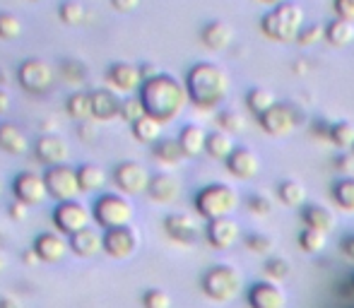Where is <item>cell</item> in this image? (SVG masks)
Returning <instances> with one entry per match:
<instances>
[{
    "instance_id": "1",
    "label": "cell",
    "mask_w": 354,
    "mask_h": 308,
    "mask_svg": "<svg viewBox=\"0 0 354 308\" xmlns=\"http://www.w3.org/2000/svg\"><path fill=\"white\" fill-rule=\"evenodd\" d=\"M140 99L147 116L157 118L162 123H171L176 116H181L186 104L191 102L186 84L178 82L176 77L167 75V73L147 79L140 87Z\"/></svg>"
},
{
    "instance_id": "2",
    "label": "cell",
    "mask_w": 354,
    "mask_h": 308,
    "mask_svg": "<svg viewBox=\"0 0 354 308\" xmlns=\"http://www.w3.org/2000/svg\"><path fill=\"white\" fill-rule=\"evenodd\" d=\"M186 89L196 106L214 108L229 94V75L217 63H198L188 70Z\"/></svg>"
},
{
    "instance_id": "3",
    "label": "cell",
    "mask_w": 354,
    "mask_h": 308,
    "mask_svg": "<svg viewBox=\"0 0 354 308\" xmlns=\"http://www.w3.org/2000/svg\"><path fill=\"white\" fill-rule=\"evenodd\" d=\"M261 24L266 37L275 39V41H294L304 29V8L294 0H287V3L275 5L270 12H266Z\"/></svg>"
},
{
    "instance_id": "4",
    "label": "cell",
    "mask_w": 354,
    "mask_h": 308,
    "mask_svg": "<svg viewBox=\"0 0 354 308\" xmlns=\"http://www.w3.org/2000/svg\"><path fill=\"white\" fill-rule=\"evenodd\" d=\"M239 207V193L227 183H212L205 186L196 195V210L205 220H222L229 217Z\"/></svg>"
},
{
    "instance_id": "5",
    "label": "cell",
    "mask_w": 354,
    "mask_h": 308,
    "mask_svg": "<svg viewBox=\"0 0 354 308\" xmlns=\"http://www.w3.org/2000/svg\"><path fill=\"white\" fill-rule=\"evenodd\" d=\"M133 217H136L133 202L123 195H116V193L99 195L97 202H94V220H97L99 227H104L106 231L126 229V227H131Z\"/></svg>"
},
{
    "instance_id": "6",
    "label": "cell",
    "mask_w": 354,
    "mask_h": 308,
    "mask_svg": "<svg viewBox=\"0 0 354 308\" xmlns=\"http://www.w3.org/2000/svg\"><path fill=\"white\" fill-rule=\"evenodd\" d=\"M17 82L22 84L24 92L34 94V97H44L56 84V70L44 58H27L17 68Z\"/></svg>"
},
{
    "instance_id": "7",
    "label": "cell",
    "mask_w": 354,
    "mask_h": 308,
    "mask_svg": "<svg viewBox=\"0 0 354 308\" xmlns=\"http://www.w3.org/2000/svg\"><path fill=\"white\" fill-rule=\"evenodd\" d=\"M203 291L212 301H232L241 291V275L232 265H214L203 277Z\"/></svg>"
},
{
    "instance_id": "8",
    "label": "cell",
    "mask_w": 354,
    "mask_h": 308,
    "mask_svg": "<svg viewBox=\"0 0 354 308\" xmlns=\"http://www.w3.org/2000/svg\"><path fill=\"white\" fill-rule=\"evenodd\" d=\"M44 178H46L48 195L56 198L58 202H71V200H77V198L82 195V188H80V178H77V169L68 166V164L46 169Z\"/></svg>"
},
{
    "instance_id": "9",
    "label": "cell",
    "mask_w": 354,
    "mask_h": 308,
    "mask_svg": "<svg viewBox=\"0 0 354 308\" xmlns=\"http://www.w3.org/2000/svg\"><path fill=\"white\" fill-rule=\"evenodd\" d=\"M89 222H92V212L80 200L58 202V207L53 210V224L63 236H75V233L89 229Z\"/></svg>"
},
{
    "instance_id": "10",
    "label": "cell",
    "mask_w": 354,
    "mask_h": 308,
    "mask_svg": "<svg viewBox=\"0 0 354 308\" xmlns=\"http://www.w3.org/2000/svg\"><path fill=\"white\" fill-rule=\"evenodd\" d=\"M12 193H15V200H22L24 205H41L48 195V188H46V178L41 173H34V171H22L15 176L12 181Z\"/></svg>"
},
{
    "instance_id": "11",
    "label": "cell",
    "mask_w": 354,
    "mask_h": 308,
    "mask_svg": "<svg viewBox=\"0 0 354 308\" xmlns=\"http://www.w3.org/2000/svg\"><path fill=\"white\" fill-rule=\"evenodd\" d=\"M113 181L128 195H138V193H147L149 188V171L142 166L140 162H121L113 169Z\"/></svg>"
},
{
    "instance_id": "12",
    "label": "cell",
    "mask_w": 354,
    "mask_h": 308,
    "mask_svg": "<svg viewBox=\"0 0 354 308\" xmlns=\"http://www.w3.org/2000/svg\"><path fill=\"white\" fill-rule=\"evenodd\" d=\"M34 154H37V159L44 166L51 169V166H61V164L68 162L71 147H68L66 137L56 135V133H44V135L34 142Z\"/></svg>"
},
{
    "instance_id": "13",
    "label": "cell",
    "mask_w": 354,
    "mask_h": 308,
    "mask_svg": "<svg viewBox=\"0 0 354 308\" xmlns=\"http://www.w3.org/2000/svg\"><path fill=\"white\" fill-rule=\"evenodd\" d=\"M261 126L268 135L272 137H284L297 128V111H294L292 104H280L277 102L275 106L270 108L268 113L261 116Z\"/></svg>"
},
{
    "instance_id": "14",
    "label": "cell",
    "mask_w": 354,
    "mask_h": 308,
    "mask_svg": "<svg viewBox=\"0 0 354 308\" xmlns=\"http://www.w3.org/2000/svg\"><path fill=\"white\" fill-rule=\"evenodd\" d=\"M138 251V236L131 227L126 229H111L104 233V253H109L116 260H126Z\"/></svg>"
},
{
    "instance_id": "15",
    "label": "cell",
    "mask_w": 354,
    "mask_h": 308,
    "mask_svg": "<svg viewBox=\"0 0 354 308\" xmlns=\"http://www.w3.org/2000/svg\"><path fill=\"white\" fill-rule=\"evenodd\" d=\"M34 251L39 253L44 262H61L71 251V241L61 231H46L39 233L34 241Z\"/></svg>"
},
{
    "instance_id": "16",
    "label": "cell",
    "mask_w": 354,
    "mask_h": 308,
    "mask_svg": "<svg viewBox=\"0 0 354 308\" xmlns=\"http://www.w3.org/2000/svg\"><path fill=\"white\" fill-rule=\"evenodd\" d=\"M248 306L251 308H284L287 294L275 282H258L248 289Z\"/></svg>"
},
{
    "instance_id": "17",
    "label": "cell",
    "mask_w": 354,
    "mask_h": 308,
    "mask_svg": "<svg viewBox=\"0 0 354 308\" xmlns=\"http://www.w3.org/2000/svg\"><path fill=\"white\" fill-rule=\"evenodd\" d=\"M92 97V118L99 123L113 121V118H121V102L123 99L116 97V92L111 89H94L89 92Z\"/></svg>"
},
{
    "instance_id": "18",
    "label": "cell",
    "mask_w": 354,
    "mask_h": 308,
    "mask_svg": "<svg viewBox=\"0 0 354 308\" xmlns=\"http://www.w3.org/2000/svg\"><path fill=\"white\" fill-rule=\"evenodd\" d=\"M106 75H109V82H111L118 92H136V89H140L145 84V79L140 75V66H136V63H126V61L113 63Z\"/></svg>"
},
{
    "instance_id": "19",
    "label": "cell",
    "mask_w": 354,
    "mask_h": 308,
    "mask_svg": "<svg viewBox=\"0 0 354 308\" xmlns=\"http://www.w3.org/2000/svg\"><path fill=\"white\" fill-rule=\"evenodd\" d=\"M29 147H32V142H29V135L22 126L10 121L0 123V150L12 154V157H22L29 152Z\"/></svg>"
},
{
    "instance_id": "20",
    "label": "cell",
    "mask_w": 354,
    "mask_h": 308,
    "mask_svg": "<svg viewBox=\"0 0 354 308\" xmlns=\"http://www.w3.org/2000/svg\"><path fill=\"white\" fill-rule=\"evenodd\" d=\"M227 169L232 171V176L248 181V178H253L261 171V159H258V154L253 150H248V147H236L232 152V157L227 159Z\"/></svg>"
},
{
    "instance_id": "21",
    "label": "cell",
    "mask_w": 354,
    "mask_h": 308,
    "mask_svg": "<svg viewBox=\"0 0 354 308\" xmlns=\"http://www.w3.org/2000/svg\"><path fill=\"white\" fill-rule=\"evenodd\" d=\"M164 229L169 236L178 243H196L198 241V224L191 215H183V212H174L164 220Z\"/></svg>"
},
{
    "instance_id": "22",
    "label": "cell",
    "mask_w": 354,
    "mask_h": 308,
    "mask_svg": "<svg viewBox=\"0 0 354 308\" xmlns=\"http://www.w3.org/2000/svg\"><path fill=\"white\" fill-rule=\"evenodd\" d=\"M178 193H181V183H178V178L171 176V173H157V176H152L149 188H147V195L152 198L154 202H159V205L174 202L178 198Z\"/></svg>"
},
{
    "instance_id": "23",
    "label": "cell",
    "mask_w": 354,
    "mask_h": 308,
    "mask_svg": "<svg viewBox=\"0 0 354 308\" xmlns=\"http://www.w3.org/2000/svg\"><path fill=\"white\" fill-rule=\"evenodd\" d=\"M239 224L232 220V217H222V220H212L207 224V241L212 243L214 248H232L234 243L239 241Z\"/></svg>"
},
{
    "instance_id": "24",
    "label": "cell",
    "mask_w": 354,
    "mask_h": 308,
    "mask_svg": "<svg viewBox=\"0 0 354 308\" xmlns=\"http://www.w3.org/2000/svg\"><path fill=\"white\" fill-rule=\"evenodd\" d=\"M201 39L207 48H212V51H222V48H227L229 44H232L234 29L229 27L227 22H222V19H212V22H207L205 27H203Z\"/></svg>"
},
{
    "instance_id": "25",
    "label": "cell",
    "mask_w": 354,
    "mask_h": 308,
    "mask_svg": "<svg viewBox=\"0 0 354 308\" xmlns=\"http://www.w3.org/2000/svg\"><path fill=\"white\" fill-rule=\"evenodd\" d=\"M71 251L80 258H94L104 251V236L99 231H92V227L71 236Z\"/></svg>"
},
{
    "instance_id": "26",
    "label": "cell",
    "mask_w": 354,
    "mask_h": 308,
    "mask_svg": "<svg viewBox=\"0 0 354 308\" xmlns=\"http://www.w3.org/2000/svg\"><path fill=\"white\" fill-rule=\"evenodd\" d=\"M178 142H181L186 157H198L201 152H205L207 145V133L203 126L198 123H188V126L181 128V135H178Z\"/></svg>"
},
{
    "instance_id": "27",
    "label": "cell",
    "mask_w": 354,
    "mask_h": 308,
    "mask_svg": "<svg viewBox=\"0 0 354 308\" xmlns=\"http://www.w3.org/2000/svg\"><path fill=\"white\" fill-rule=\"evenodd\" d=\"M77 178H80L82 193H99L106 186L109 173H106V169L99 166V164H82V166L77 169Z\"/></svg>"
},
{
    "instance_id": "28",
    "label": "cell",
    "mask_w": 354,
    "mask_h": 308,
    "mask_svg": "<svg viewBox=\"0 0 354 308\" xmlns=\"http://www.w3.org/2000/svg\"><path fill=\"white\" fill-rule=\"evenodd\" d=\"M301 217H304V222H306V227H311V229L326 231V233L330 229H335V215H333L326 205H318V202L304 205Z\"/></svg>"
},
{
    "instance_id": "29",
    "label": "cell",
    "mask_w": 354,
    "mask_h": 308,
    "mask_svg": "<svg viewBox=\"0 0 354 308\" xmlns=\"http://www.w3.org/2000/svg\"><path fill=\"white\" fill-rule=\"evenodd\" d=\"M162 131H164V123L152 116H142L138 123H133V135L140 142H145V145H157L162 140Z\"/></svg>"
},
{
    "instance_id": "30",
    "label": "cell",
    "mask_w": 354,
    "mask_h": 308,
    "mask_svg": "<svg viewBox=\"0 0 354 308\" xmlns=\"http://www.w3.org/2000/svg\"><path fill=\"white\" fill-rule=\"evenodd\" d=\"M326 39L333 46H347L354 41V22L350 19L335 17L333 22L326 24Z\"/></svg>"
},
{
    "instance_id": "31",
    "label": "cell",
    "mask_w": 354,
    "mask_h": 308,
    "mask_svg": "<svg viewBox=\"0 0 354 308\" xmlns=\"http://www.w3.org/2000/svg\"><path fill=\"white\" fill-rule=\"evenodd\" d=\"M154 157H157V162L169 164V166H176V164L183 162L186 152H183V147H181V142H178V140L162 137V140L154 145Z\"/></svg>"
},
{
    "instance_id": "32",
    "label": "cell",
    "mask_w": 354,
    "mask_h": 308,
    "mask_svg": "<svg viewBox=\"0 0 354 308\" xmlns=\"http://www.w3.org/2000/svg\"><path fill=\"white\" fill-rule=\"evenodd\" d=\"M234 150H236V147H234V140H232V135H229V133H224V131L207 133L205 152L210 154L212 159H229Z\"/></svg>"
},
{
    "instance_id": "33",
    "label": "cell",
    "mask_w": 354,
    "mask_h": 308,
    "mask_svg": "<svg viewBox=\"0 0 354 308\" xmlns=\"http://www.w3.org/2000/svg\"><path fill=\"white\" fill-rule=\"evenodd\" d=\"M66 111H68V116H73L77 123L87 121V118H92V97H89L87 92L71 94L66 102Z\"/></svg>"
},
{
    "instance_id": "34",
    "label": "cell",
    "mask_w": 354,
    "mask_h": 308,
    "mask_svg": "<svg viewBox=\"0 0 354 308\" xmlns=\"http://www.w3.org/2000/svg\"><path fill=\"white\" fill-rule=\"evenodd\" d=\"M277 195H280V200L287 207H301L304 202H306V188H304V183L289 178V181L280 183V188H277Z\"/></svg>"
},
{
    "instance_id": "35",
    "label": "cell",
    "mask_w": 354,
    "mask_h": 308,
    "mask_svg": "<svg viewBox=\"0 0 354 308\" xmlns=\"http://www.w3.org/2000/svg\"><path fill=\"white\" fill-rule=\"evenodd\" d=\"M246 104H248V108L256 113V116H263V113L270 111L277 102H275V94H272L270 89L253 87L251 92H248V97H246Z\"/></svg>"
},
{
    "instance_id": "36",
    "label": "cell",
    "mask_w": 354,
    "mask_h": 308,
    "mask_svg": "<svg viewBox=\"0 0 354 308\" xmlns=\"http://www.w3.org/2000/svg\"><path fill=\"white\" fill-rule=\"evenodd\" d=\"M333 198L345 212L354 215V176H345L333 186Z\"/></svg>"
},
{
    "instance_id": "37",
    "label": "cell",
    "mask_w": 354,
    "mask_h": 308,
    "mask_svg": "<svg viewBox=\"0 0 354 308\" xmlns=\"http://www.w3.org/2000/svg\"><path fill=\"white\" fill-rule=\"evenodd\" d=\"M58 17L66 24H80L87 17V8L82 5V0H63L58 8Z\"/></svg>"
},
{
    "instance_id": "38",
    "label": "cell",
    "mask_w": 354,
    "mask_h": 308,
    "mask_svg": "<svg viewBox=\"0 0 354 308\" xmlns=\"http://www.w3.org/2000/svg\"><path fill=\"white\" fill-rule=\"evenodd\" d=\"M326 243H328V233L311 229V227H306V229L301 231V236H299V246L306 253H321L323 248H326Z\"/></svg>"
},
{
    "instance_id": "39",
    "label": "cell",
    "mask_w": 354,
    "mask_h": 308,
    "mask_svg": "<svg viewBox=\"0 0 354 308\" xmlns=\"http://www.w3.org/2000/svg\"><path fill=\"white\" fill-rule=\"evenodd\" d=\"M22 34V19L15 12H8V10H0V39L5 41H12Z\"/></svg>"
},
{
    "instance_id": "40",
    "label": "cell",
    "mask_w": 354,
    "mask_h": 308,
    "mask_svg": "<svg viewBox=\"0 0 354 308\" xmlns=\"http://www.w3.org/2000/svg\"><path fill=\"white\" fill-rule=\"evenodd\" d=\"M330 142H335L340 150H347V147L354 145V123L350 121H340L333 126L330 131Z\"/></svg>"
},
{
    "instance_id": "41",
    "label": "cell",
    "mask_w": 354,
    "mask_h": 308,
    "mask_svg": "<svg viewBox=\"0 0 354 308\" xmlns=\"http://www.w3.org/2000/svg\"><path fill=\"white\" fill-rule=\"evenodd\" d=\"M142 116H147V111H145V104L140 97H126L121 102V118L123 121H128L133 126V123H138Z\"/></svg>"
},
{
    "instance_id": "42",
    "label": "cell",
    "mask_w": 354,
    "mask_h": 308,
    "mask_svg": "<svg viewBox=\"0 0 354 308\" xmlns=\"http://www.w3.org/2000/svg\"><path fill=\"white\" fill-rule=\"evenodd\" d=\"M219 131L229 133V135H236V133H241L243 128H246V121H243V116L239 111H232V108H227V111L219 113Z\"/></svg>"
},
{
    "instance_id": "43",
    "label": "cell",
    "mask_w": 354,
    "mask_h": 308,
    "mask_svg": "<svg viewBox=\"0 0 354 308\" xmlns=\"http://www.w3.org/2000/svg\"><path fill=\"white\" fill-rule=\"evenodd\" d=\"M289 270H292V267H289V262L284 260V258H270V260L266 262V277L275 282V285L282 280H287Z\"/></svg>"
},
{
    "instance_id": "44",
    "label": "cell",
    "mask_w": 354,
    "mask_h": 308,
    "mask_svg": "<svg viewBox=\"0 0 354 308\" xmlns=\"http://www.w3.org/2000/svg\"><path fill=\"white\" fill-rule=\"evenodd\" d=\"M58 73H61V77H66L68 82H84V75H87L84 66L80 61H75V58H66V61L61 63V68H58Z\"/></svg>"
},
{
    "instance_id": "45",
    "label": "cell",
    "mask_w": 354,
    "mask_h": 308,
    "mask_svg": "<svg viewBox=\"0 0 354 308\" xmlns=\"http://www.w3.org/2000/svg\"><path fill=\"white\" fill-rule=\"evenodd\" d=\"M323 37H326V27L318 24V22H313V24H304V29L299 32L297 41L301 44V46H313V44H318Z\"/></svg>"
},
{
    "instance_id": "46",
    "label": "cell",
    "mask_w": 354,
    "mask_h": 308,
    "mask_svg": "<svg viewBox=\"0 0 354 308\" xmlns=\"http://www.w3.org/2000/svg\"><path fill=\"white\" fill-rule=\"evenodd\" d=\"M246 246L251 253H256V256H268V253H272V248H275V241H272L270 236H263V233H251V236L246 238Z\"/></svg>"
},
{
    "instance_id": "47",
    "label": "cell",
    "mask_w": 354,
    "mask_h": 308,
    "mask_svg": "<svg viewBox=\"0 0 354 308\" xmlns=\"http://www.w3.org/2000/svg\"><path fill=\"white\" fill-rule=\"evenodd\" d=\"M142 308H171V296L162 289H149L142 294Z\"/></svg>"
},
{
    "instance_id": "48",
    "label": "cell",
    "mask_w": 354,
    "mask_h": 308,
    "mask_svg": "<svg viewBox=\"0 0 354 308\" xmlns=\"http://www.w3.org/2000/svg\"><path fill=\"white\" fill-rule=\"evenodd\" d=\"M248 210H251L253 217H268L272 212V200L263 193H256V195L248 198Z\"/></svg>"
},
{
    "instance_id": "49",
    "label": "cell",
    "mask_w": 354,
    "mask_h": 308,
    "mask_svg": "<svg viewBox=\"0 0 354 308\" xmlns=\"http://www.w3.org/2000/svg\"><path fill=\"white\" fill-rule=\"evenodd\" d=\"M97 123H99V121H94V118H87V121H80V126H77L80 140H84V142L97 140V135H99Z\"/></svg>"
},
{
    "instance_id": "50",
    "label": "cell",
    "mask_w": 354,
    "mask_h": 308,
    "mask_svg": "<svg viewBox=\"0 0 354 308\" xmlns=\"http://www.w3.org/2000/svg\"><path fill=\"white\" fill-rule=\"evenodd\" d=\"M335 12L337 17L354 22V0H335Z\"/></svg>"
},
{
    "instance_id": "51",
    "label": "cell",
    "mask_w": 354,
    "mask_h": 308,
    "mask_svg": "<svg viewBox=\"0 0 354 308\" xmlns=\"http://www.w3.org/2000/svg\"><path fill=\"white\" fill-rule=\"evenodd\" d=\"M8 212H10V217H12L15 222H24L29 217V205H24L22 200H15L12 205L8 207Z\"/></svg>"
},
{
    "instance_id": "52",
    "label": "cell",
    "mask_w": 354,
    "mask_h": 308,
    "mask_svg": "<svg viewBox=\"0 0 354 308\" xmlns=\"http://www.w3.org/2000/svg\"><path fill=\"white\" fill-rule=\"evenodd\" d=\"M337 296H342V299H347V301H354V275L345 277V280L337 285Z\"/></svg>"
},
{
    "instance_id": "53",
    "label": "cell",
    "mask_w": 354,
    "mask_h": 308,
    "mask_svg": "<svg viewBox=\"0 0 354 308\" xmlns=\"http://www.w3.org/2000/svg\"><path fill=\"white\" fill-rule=\"evenodd\" d=\"M340 253L347 262H352L354 265V233H347V236L340 241Z\"/></svg>"
},
{
    "instance_id": "54",
    "label": "cell",
    "mask_w": 354,
    "mask_h": 308,
    "mask_svg": "<svg viewBox=\"0 0 354 308\" xmlns=\"http://www.w3.org/2000/svg\"><path fill=\"white\" fill-rule=\"evenodd\" d=\"M140 75H142L145 82H147V79H152V77H159V75H162V70H159L157 63L145 61V63H140Z\"/></svg>"
},
{
    "instance_id": "55",
    "label": "cell",
    "mask_w": 354,
    "mask_h": 308,
    "mask_svg": "<svg viewBox=\"0 0 354 308\" xmlns=\"http://www.w3.org/2000/svg\"><path fill=\"white\" fill-rule=\"evenodd\" d=\"M335 164L342 173H354V154H340Z\"/></svg>"
},
{
    "instance_id": "56",
    "label": "cell",
    "mask_w": 354,
    "mask_h": 308,
    "mask_svg": "<svg viewBox=\"0 0 354 308\" xmlns=\"http://www.w3.org/2000/svg\"><path fill=\"white\" fill-rule=\"evenodd\" d=\"M111 5L116 10H121V12H131V10H136L140 5V0H111Z\"/></svg>"
},
{
    "instance_id": "57",
    "label": "cell",
    "mask_w": 354,
    "mask_h": 308,
    "mask_svg": "<svg viewBox=\"0 0 354 308\" xmlns=\"http://www.w3.org/2000/svg\"><path fill=\"white\" fill-rule=\"evenodd\" d=\"M22 260L27 262V265H32V267H37L39 262H44L41 258H39V253L34 251V248H32V251H24V253H22Z\"/></svg>"
},
{
    "instance_id": "58",
    "label": "cell",
    "mask_w": 354,
    "mask_h": 308,
    "mask_svg": "<svg viewBox=\"0 0 354 308\" xmlns=\"http://www.w3.org/2000/svg\"><path fill=\"white\" fill-rule=\"evenodd\" d=\"M10 104H12V99H10V94L5 92L3 87H0V113H8V111H10Z\"/></svg>"
},
{
    "instance_id": "59",
    "label": "cell",
    "mask_w": 354,
    "mask_h": 308,
    "mask_svg": "<svg viewBox=\"0 0 354 308\" xmlns=\"http://www.w3.org/2000/svg\"><path fill=\"white\" fill-rule=\"evenodd\" d=\"M0 308H19V304L12 296H0Z\"/></svg>"
},
{
    "instance_id": "60",
    "label": "cell",
    "mask_w": 354,
    "mask_h": 308,
    "mask_svg": "<svg viewBox=\"0 0 354 308\" xmlns=\"http://www.w3.org/2000/svg\"><path fill=\"white\" fill-rule=\"evenodd\" d=\"M263 3H270V5H280V3H287V0H263Z\"/></svg>"
},
{
    "instance_id": "61",
    "label": "cell",
    "mask_w": 354,
    "mask_h": 308,
    "mask_svg": "<svg viewBox=\"0 0 354 308\" xmlns=\"http://www.w3.org/2000/svg\"><path fill=\"white\" fill-rule=\"evenodd\" d=\"M0 270H5V258H3V253H0Z\"/></svg>"
},
{
    "instance_id": "62",
    "label": "cell",
    "mask_w": 354,
    "mask_h": 308,
    "mask_svg": "<svg viewBox=\"0 0 354 308\" xmlns=\"http://www.w3.org/2000/svg\"><path fill=\"white\" fill-rule=\"evenodd\" d=\"M0 87H3V73H0Z\"/></svg>"
},
{
    "instance_id": "63",
    "label": "cell",
    "mask_w": 354,
    "mask_h": 308,
    "mask_svg": "<svg viewBox=\"0 0 354 308\" xmlns=\"http://www.w3.org/2000/svg\"><path fill=\"white\" fill-rule=\"evenodd\" d=\"M0 195H3V181H0Z\"/></svg>"
}]
</instances>
